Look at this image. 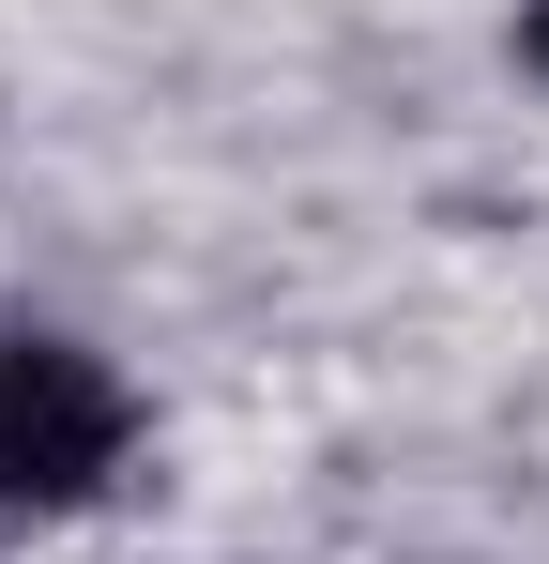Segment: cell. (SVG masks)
I'll use <instances>...</instances> for the list:
<instances>
[{"label": "cell", "instance_id": "2", "mask_svg": "<svg viewBox=\"0 0 549 564\" xmlns=\"http://www.w3.org/2000/svg\"><path fill=\"white\" fill-rule=\"evenodd\" d=\"M519 62H535V77H549V0H519Z\"/></svg>", "mask_w": 549, "mask_h": 564}, {"label": "cell", "instance_id": "1", "mask_svg": "<svg viewBox=\"0 0 549 564\" xmlns=\"http://www.w3.org/2000/svg\"><path fill=\"white\" fill-rule=\"evenodd\" d=\"M138 458V381L77 336H0V519H77Z\"/></svg>", "mask_w": 549, "mask_h": 564}]
</instances>
